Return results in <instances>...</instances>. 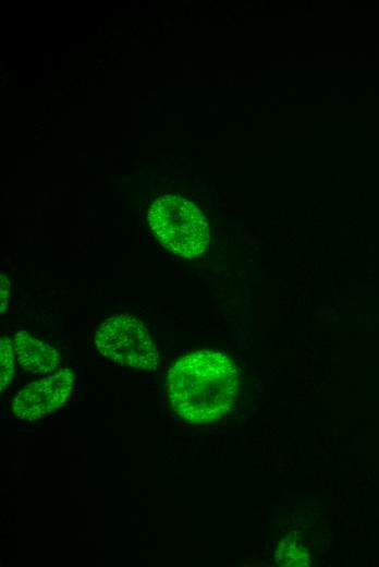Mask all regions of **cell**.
I'll return each instance as SVG.
<instances>
[{
    "instance_id": "6da1fadb",
    "label": "cell",
    "mask_w": 379,
    "mask_h": 567,
    "mask_svg": "<svg viewBox=\"0 0 379 567\" xmlns=\"http://www.w3.org/2000/svg\"><path fill=\"white\" fill-rule=\"evenodd\" d=\"M237 385L233 361L220 351H194L175 361L168 373L172 409L196 424L224 417L234 403Z\"/></svg>"
},
{
    "instance_id": "7a4b0ae2",
    "label": "cell",
    "mask_w": 379,
    "mask_h": 567,
    "mask_svg": "<svg viewBox=\"0 0 379 567\" xmlns=\"http://www.w3.org/2000/svg\"><path fill=\"white\" fill-rule=\"evenodd\" d=\"M147 219L158 242L179 256L194 258L209 243L210 230L205 216L194 203L181 196L156 198Z\"/></svg>"
},
{
    "instance_id": "3957f363",
    "label": "cell",
    "mask_w": 379,
    "mask_h": 567,
    "mask_svg": "<svg viewBox=\"0 0 379 567\" xmlns=\"http://www.w3.org/2000/svg\"><path fill=\"white\" fill-rule=\"evenodd\" d=\"M101 355L137 370L154 371L159 353L150 333L136 316L118 314L102 322L95 335Z\"/></svg>"
},
{
    "instance_id": "277c9868",
    "label": "cell",
    "mask_w": 379,
    "mask_h": 567,
    "mask_svg": "<svg viewBox=\"0 0 379 567\" xmlns=\"http://www.w3.org/2000/svg\"><path fill=\"white\" fill-rule=\"evenodd\" d=\"M74 374L69 367L44 376L24 386L14 397L12 410L23 421H35L66 402Z\"/></svg>"
},
{
    "instance_id": "5b68a950",
    "label": "cell",
    "mask_w": 379,
    "mask_h": 567,
    "mask_svg": "<svg viewBox=\"0 0 379 567\" xmlns=\"http://www.w3.org/2000/svg\"><path fill=\"white\" fill-rule=\"evenodd\" d=\"M13 347L20 366L33 374L51 372L60 362V354L54 347L26 330L15 334Z\"/></svg>"
},
{
    "instance_id": "8992f818",
    "label": "cell",
    "mask_w": 379,
    "mask_h": 567,
    "mask_svg": "<svg viewBox=\"0 0 379 567\" xmlns=\"http://www.w3.org/2000/svg\"><path fill=\"white\" fill-rule=\"evenodd\" d=\"M13 343L8 336L0 338V391L11 383L14 376Z\"/></svg>"
},
{
    "instance_id": "52a82bcc",
    "label": "cell",
    "mask_w": 379,
    "mask_h": 567,
    "mask_svg": "<svg viewBox=\"0 0 379 567\" xmlns=\"http://www.w3.org/2000/svg\"><path fill=\"white\" fill-rule=\"evenodd\" d=\"M11 284L7 276L1 275V313L7 309Z\"/></svg>"
}]
</instances>
